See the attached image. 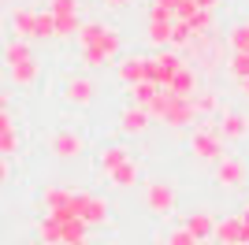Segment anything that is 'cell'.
I'll return each mask as SVG.
<instances>
[{
	"label": "cell",
	"instance_id": "obj_1",
	"mask_svg": "<svg viewBox=\"0 0 249 245\" xmlns=\"http://www.w3.org/2000/svg\"><path fill=\"white\" fill-rule=\"evenodd\" d=\"M71 204H74V215H78L86 227L108 223V201H104V197H97V193H74Z\"/></svg>",
	"mask_w": 249,
	"mask_h": 245
},
{
	"label": "cell",
	"instance_id": "obj_2",
	"mask_svg": "<svg viewBox=\"0 0 249 245\" xmlns=\"http://www.w3.org/2000/svg\"><path fill=\"white\" fill-rule=\"evenodd\" d=\"M190 153L197 160H208V163H219L223 160V134L219 130H197L190 138Z\"/></svg>",
	"mask_w": 249,
	"mask_h": 245
},
{
	"label": "cell",
	"instance_id": "obj_3",
	"mask_svg": "<svg viewBox=\"0 0 249 245\" xmlns=\"http://www.w3.org/2000/svg\"><path fill=\"white\" fill-rule=\"evenodd\" d=\"M145 204H149V212H156V215H171L175 212V186L164 182V178L145 182Z\"/></svg>",
	"mask_w": 249,
	"mask_h": 245
},
{
	"label": "cell",
	"instance_id": "obj_4",
	"mask_svg": "<svg viewBox=\"0 0 249 245\" xmlns=\"http://www.w3.org/2000/svg\"><path fill=\"white\" fill-rule=\"evenodd\" d=\"M49 15H52V22H56V34L60 37H71L74 34V15H78V4L74 0H52L49 4Z\"/></svg>",
	"mask_w": 249,
	"mask_h": 245
},
{
	"label": "cell",
	"instance_id": "obj_5",
	"mask_svg": "<svg viewBox=\"0 0 249 245\" xmlns=\"http://www.w3.org/2000/svg\"><path fill=\"white\" fill-rule=\"evenodd\" d=\"M49 153L56 160H74V156H82V138L74 130H56L49 141Z\"/></svg>",
	"mask_w": 249,
	"mask_h": 245
},
{
	"label": "cell",
	"instance_id": "obj_6",
	"mask_svg": "<svg viewBox=\"0 0 249 245\" xmlns=\"http://www.w3.org/2000/svg\"><path fill=\"white\" fill-rule=\"evenodd\" d=\"M216 182L227 186V190H238V186L246 182V163L234 160V156H223V160L216 163Z\"/></svg>",
	"mask_w": 249,
	"mask_h": 245
},
{
	"label": "cell",
	"instance_id": "obj_7",
	"mask_svg": "<svg viewBox=\"0 0 249 245\" xmlns=\"http://www.w3.org/2000/svg\"><path fill=\"white\" fill-rule=\"evenodd\" d=\"M138 178H142V171H138V163L134 160H126V163H119L112 175H108V182L115 186V190H134L138 186Z\"/></svg>",
	"mask_w": 249,
	"mask_h": 245
},
{
	"label": "cell",
	"instance_id": "obj_8",
	"mask_svg": "<svg viewBox=\"0 0 249 245\" xmlns=\"http://www.w3.org/2000/svg\"><path fill=\"white\" fill-rule=\"evenodd\" d=\"M182 227H186V230H190L194 238H197V242H205V238H212V234H216V219H212V215H208L205 208H201V212H194V215H190V219H186Z\"/></svg>",
	"mask_w": 249,
	"mask_h": 245
},
{
	"label": "cell",
	"instance_id": "obj_9",
	"mask_svg": "<svg viewBox=\"0 0 249 245\" xmlns=\"http://www.w3.org/2000/svg\"><path fill=\"white\" fill-rule=\"evenodd\" d=\"M130 160V153H126L123 145H108V149H101V156H97V171L101 175H112L119 163Z\"/></svg>",
	"mask_w": 249,
	"mask_h": 245
},
{
	"label": "cell",
	"instance_id": "obj_10",
	"mask_svg": "<svg viewBox=\"0 0 249 245\" xmlns=\"http://www.w3.org/2000/svg\"><path fill=\"white\" fill-rule=\"evenodd\" d=\"M63 97H67L71 104H89V101H93V82H89V78H67Z\"/></svg>",
	"mask_w": 249,
	"mask_h": 245
},
{
	"label": "cell",
	"instance_id": "obj_11",
	"mask_svg": "<svg viewBox=\"0 0 249 245\" xmlns=\"http://www.w3.org/2000/svg\"><path fill=\"white\" fill-rule=\"evenodd\" d=\"M119 130H123V134H145L149 130V112H142V108H126V112L119 115Z\"/></svg>",
	"mask_w": 249,
	"mask_h": 245
},
{
	"label": "cell",
	"instance_id": "obj_12",
	"mask_svg": "<svg viewBox=\"0 0 249 245\" xmlns=\"http://www.w3.org/2000/svg\"><path fill=\"white\" fill-rule=\"evenodd\" d=\"M37 15L41 11H34V8H19L15 15H11V26L22 34V37H34V26H37Z\"/></svg>",
	"mask_w": 249,
	"mask_h": 245
},
{
	"label": "cell",
	"instance_id": "obj_13",
	"mask_svg": "<svg viewBox=\"0 0 249 245\" xmlns=\"http://www.w3.org/2000/svg\"><path fill=\"white\" fill-rule=\"evenodd\" d=\"M37 238H41V245H63V238H60V223L56 219H37Z\"/></svg>",
	"mask_w": 249,
	"mask_h": 245
},
{
	"label": "cell",
	"instance_id": "obj_14",
	"mask_svg": "<svg viewBox=\"0 0 249 245\" xmlns=\"http://www.w3.org/2000/svg\"><path fill=\"white\" fill-rule=\"evenodd\" d=\"M4 60H8V67L34 60V56H30V45H26V41H8V45H4Z\"/></svg>",
	"mask_w": 249,
	"mask_h": 245
},
{
	"label": "cell",
	"instance_id": "obj_15",
	"mask_svg": "<svg viewBox=\"0 0 249 245\" xmlns=\"http://www.w3.org/2000/svg\"><path fill=\"white\" fill-rule=\"evenodd\" d=\"M119 74H123V82H142L149 74V63L145 60H123L119 63Z\"/></svg>",
	"mask_w": 249,
	"mask_h": 245
},
{
	"label": "cell",
	"instance_id": "obj_16",
	"mask_svg": "<svg viewBox=\"0 0 249 245\" xmlns=\"http://www.w3.org/2000/svg\"><path fill=\"white\" fill-rule=\"evenodd\" d=\"M8 71H11V82H19V86H30V82L37 78V71H41V67H37L34 60H26V63H15V67H8Z\"/></svg>",
	"mask_w": 249,
	"mask_h": 245
},
{
	"label": "cell",
	"instance_id": "obj_17",
	"mask_svg": "<svg viewBox=\"0 0 249 245\" xmlns=\"http://www.w3.org/2000/svg\"><path fill=\"white\" fill-rule=\"evenodd\" d=\"M219 134L234 141V138H246L249 126H246V119H242V115H227V119H223V126H219Z\"/></svg>",
	"mask_w": 249,
	"mask_h": 245
},
{
	"label": "cell",
	"instance_id": "obj_18",
	"mask_svg": "<svg viewBox=\"0 0 249 245\" xmlns=\"http://www.w3.org/2000/svg\"><path fill=\"white\" fill-rule=\"evenodd\" d=\"M74 190H67V186H49L45 190V208H56V204H67L71 201Z\"/></svg>",
	"mask_w": 249,
	"mask_h": 245
},
{
	"label": "cell",
	"instance_id": "obj_19",
	"mask_svg": "<svg viewBox=\"0 0 249 245\" xmlns=\"http://www.w3.org/2000/svg\"><path fill=\"white\" fill-rule=\"evenodd\" d=\"M19 149V138H15V130H0V156H8Z\"/></svg>",
	"mask_w": 249,
	"mask_h": 245
},
{
	"label": "cell",
	"instance_id": "obj_20",
	"mask_svg": "<svg viewBox=\"0 0 249 245\" xmlns=\"http://www.w3.org/2000/svg\"><path fill=\"white\" fill-rule=\"evenodd\" d=\"M167 245H201V242H197V238H194V234H190L186 227H178L175 234L167 238Z\"/></svg>",
	"mask_w": 249,
	"mask_h": 245
},
{
	"label": "cell",
	"instance_id": "obj_21",
	"mask_svg": "<svg viewBox=\"0 0 249 245\" xmlns=\"http://www.w3.org/2000/svg\"><path fill=\"white\" fill-rule=\"evenodd\" d=\"M234 45H238L242 52L249 49V30H246V26H238V30H234Z\"/></svg>",
	"mask_w": 249,
	"mask_h": 245
},
{
	"label": "cell",
	"instance_id": "obj_22",
	"mask_svg": "<svg viewBox=\"0 0 249 245\" xmlns=\"http://www.w3.org/2000/svg\"><path fill=\"white\" fill-rule=\"evenodd\" d=\"M11 178V163H8V156H0V186Z\"/></svg>",
	"mask_w": 249,
	"mask_h": 245
},
{
	"label": "cell",
	"instance_id": "obj_23",
	"mask_svg": "<svg viewBox=\"0 0 249 245\" xmlns=\"http://www.w3.org/2000/svg\"><path fill=\"white\" fill-rule=\"evenodd\" d=\"M238 219H242V223L249 227V204H242V212H238Z\"/></svg>",
	"mask_w": 249,
	"mask_h": 245
},
{
	"label": "cell",
	"instance_id": "obj_24",
	"mask_svg": "<svg viewBox=\"0 0 249 245\" xmlns=\"http://www.w3.org/2000/svg\"><path fill=\"white\" fill-rule=\"evenodd\" d=\"M67 245H89V242H86V238H82V242H67Z\"/></svg>",
	"mask_w": 249,
	"mask_h": 245
},
{
	"label": "cell",
	"instance_id": "obj_25",
	"mask_svg": "<svg viewBox=\"0 0 249 245\" xmlns=\"http://www.w3.org/2000/svg\"><path fill=\"white\" fill-rule=\"evenodd\" d=\"M22 245H41V242H22Z\"/></svg>",
	"mask_w": 249,
	"mask_h": 245
},
{
	"label": "cell",
	"instance_id": "obj_26",
	"mask_svg": "<svg viewBox=\"0 0 249 245\" xmlns=\"http://www.w3.org/2000/svg\"><path fill=\"white\" fill-rule=\"evenodd\" d=\"M112 4H123V0H112Z\"/></svg>",
	"mask_w": 249,
	"mask_h": 245
},
{
	"label": "cell",
	"instance_id": "obj_27",
	"mask_svg": "<svg viewBox=\"0 0 249 245\" xmlns=\"http://www.w3.org/2000/svg\"><path fill=\"white\" fill-rule=\"evenodd\" d=\"M156 245H167V242H156Z\"/></svg>",
	"mask_w": 249,
	"mask_h": 245
}]
</instances>
